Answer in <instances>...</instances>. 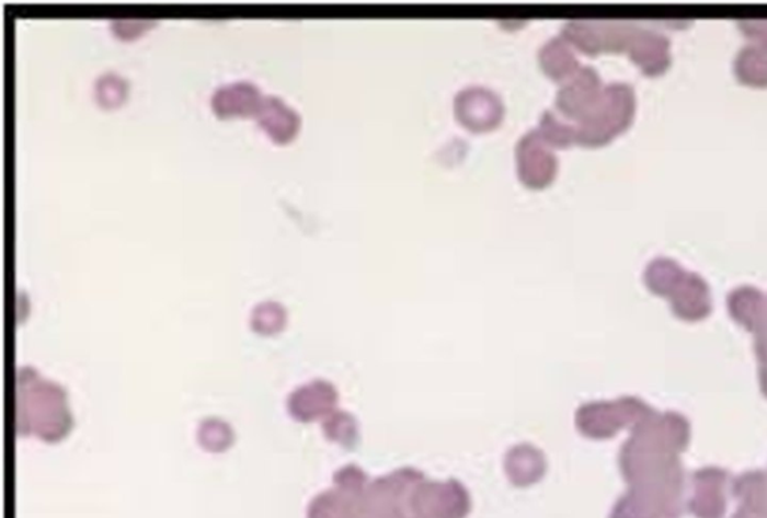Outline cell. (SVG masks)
<instances>
[{"instance_id":"5b68a950","label":"cell","mask_w":767,"mask_h":518,"mask_svg":"<svg viewBox=\"0 0 767 518\" xmlns=\"http://www.w3.org/2000/svg\"><path fill=\"white\" fill-rule=\"evenodd\" d=\"M503 116L504 108L500 97L484 89H468L456 97L457 120L474 133L495 129Z\"/></svg>"},{"instance_id":"8fae6325","label":"cell","mask_w":767,"mask_h":518,"mask_svg":"<svg viewBox=\"0 0 767 518\" xmlns=\"http://www.w3.org/2000/svg\"><path fill=\"white\" fill-rule=\"evenodd\" d=\"M154 26H158V22H154V20L122 19L110 22L113 35L117 39L125 41V43L140 38L142 34H146L147 31Z\"/></svg>"},{"instance_id":"277c9868","label":"cell","mask_w":767,"mask_h":518,"mask_svg":"<svg viewBox=\"0 0 767 518\" xmlns=\"http://www.w3.org/2000/svg\"><path fill=\"white\" fill-rule=\"evenodd\" d=\"M603 95L598 73L591 68L581 69L559 91L557 107L566 117L582 122L598 107Z\"/></svg>"},{"instance_id":"3957f363","label":"cell","mask_w":767,"mask_h":518,"mask_svg":"<svg viewBox=\"0 0 767 518\" xmlns=\"http://www.w3.org/2000/svg\"><path fill=\"white\" fill-rule=\"evenodd\" d=\"M517 171L520 182L530 189H542L553 182L558 161L550 152L549 145L542 140L538 130L526 134L517 145Z\"/></svg>"},{"instance_id":"9c48e42d","label":"cell","mask_w":767,"mask_h":518,"mask_svg":"<svg viewBox=\"0 0 767 518\" xmlns=\"http://www.w3.org/2000/svg\"><path fill=\"white\" fill-rule=\"evenodd\" d=\"M128 81L124 77L117 76L116 72L102 73L100 79L95 81L96 104L107 112L121 108L128 100Z\"/></svg>"},{"instance_id":"ba28073f","label":"cell","mask_w":767,"mask_h":518,"mask_svg":"<svg viewBox=\"0 0 767 518\" xmlns=\"http://www.w3.org/2000/svg\"><path fill=\"white\" fill-rule=\"evenodd\" d=\"M540 64L542 71L548 73L550 79L554 81L571 79V77L581 71L577 59H575L573 51L566 46V41L564 39H552L548 46L542 47Z\"/></svg>"},{"instance_id":"6da1fadb","label":"cell","mask_w":767,"mask_h":518,"mask_svg":"<svg viewBox=\"0 0 767 518\" xmlns=\"http://www.w3.org/2000/svg\"><path fill=\"white\" fill-rule=\"evenodd\" d=\"M72 427L67 391L57 383L41 378L31 367L18 373V431L20 436L35 435L44 442H57Z\"/></svg>"},{"instance_id":"7a4b0ae2","label":"cell","mask_w":767,"mask_h":518,"mask_svg":"<svg viewBox=\"0 0 767 518\" xmlns=\"http://www.w3.org/2000/svg\"><path fill=\"white\" fill-rule=\"evenodd\" d=\"M634 114V96L626 84H611L604 89L598 107L579 122L575 142L586 147L607 145L631 124Z\"/></svg>"},{"instance_id":"30bf717a","label":"cell","mask_w":767,"mask_h":518,"mask_svg":"<svg viewBox=\"0 0 767 518\" xmlns=\"http://www.w3.org/2000/svg\"><path fill=\"white\" fill-rule=\"evenodd\" d=\"M285 310L279 303L275 301H265L256 306L254 312H252L251 325L256 333L260 334H275L279 333L285 325Z\"/></svg>"},{"instance_id":"52a82bcc","label":"cell","mask_w":767,"mask_h":518,"mask_svg":"<svg viewBox=\"0 0 767 518\" xmlns=\"http://www.w3.org/2000/svg\"><path fill=\"white\" fill-rule=\"evenodd\" d=\"M256 124L267 134L277 146H287L296 140L300 130V116L296 110L288 107L281 97L264 96L263 104L256 114Z\"/></svg>"},{"instance_id":"8992f818","label":"cell","mask_w":767,"mask_h":518,"mask_svg":"<svg viewBox=\"0 0 767 518\" xmlns=\"http://www.w3.org/2000/svg\"><path fill=\"white\" fill-rule=\"evenodd\" d=\"M263 100L259 85L251 81H236L216 89L210 100L211 112L220 120L256 117Z\"/></svg>"}]
</instances>
